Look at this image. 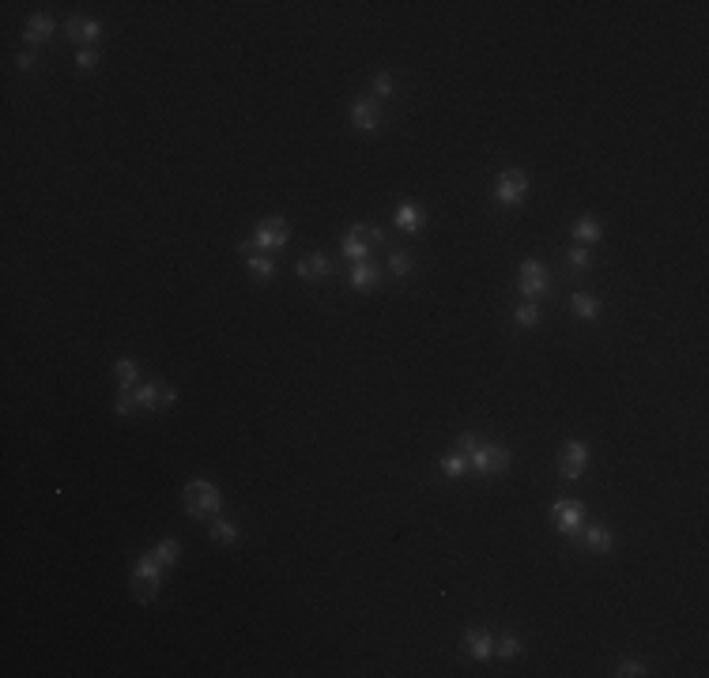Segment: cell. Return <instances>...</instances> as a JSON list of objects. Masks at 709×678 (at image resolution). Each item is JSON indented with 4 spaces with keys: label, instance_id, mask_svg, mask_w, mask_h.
Instances as JSON below:
<instances>
[{
    "label": "cell",
    "instance_id": "cell-1",
    "mask_svg": "<svg viewBox=\"0 0 709 678\" xmlns=\"http://www.w3.org/2000/svg\"><path fill=\"white\" fill-rule=\"evenodd\" d=\"M181 501H185V512H189V517H219V509H223V494L208 479H193V483L181 490Z\"/></svg>",
    "mask_w": 709,
    "mask_h": 678
},
{
    "label": "cell",
    "instance_id": "cell-2",
    "mask_svg": "<svg viewBox=\"0 0 709 678\" xmlns=\"http://www.w3.org/2000/svg\"><path fill=\"white\" fill-rule=\"evenodd\" d=\"M381 242H385V234H381L377 226L358 223L355 230H347V234H344L340 249H344V257H351V260H366V253H370V249H377Z\"/></svg>",
    "mask_w": 709,
    "mask_h": 678
},
{
    "label": "cell",
    "instance_id": "cell-3",
    "mask_svg": "<svg viewBox=\"0 0 709 678\" xmlns=\"http://www.w3.org/2000/svg\"><path fill=\"white\" fill-rule=\"evenodd\" d=\"M468 467H472L475 475H502V471L509 467V448H502V445H483V441H479V448L468 456Z\"/></svg>",
    "mask_w": 709,
    "mask_h": 678
},
{
    "label": "cell",
    "instance_id": "cell-4",
    "mask_svg": "<svg viewBox=\"0 0 709 678\" xmlns=\"http://www.w3.org/2000/svg\"><path fill=\"white\" fill-rule=\"evenodd\" d=\"M287 238H291V226L283 223L279 215H268V218H260V226L253 234V245H257V253H265V249H283Z\"/></svg>",
    "mask_w": 709,
    "mask_h": 678
},
{
    "label": "cell",
    "instance_id": "cell-5",
    "mask_svg": "<svg viewBox=\"0 0 709 678\" xmlns=\"http://www.w3.org/2000/svg\"><path fill=\"white\" fill-rule=\"evenodd\" d=\"M525 192H528V178H525L521 170H506V173L495 181V200L506 204V207L521 204V200H525Z\"/></svg>",
    "mask_w": 709,
    "mask_h": 678
},
{
    "label": "cell",
    "instance_id": "cell-6",
    "mask_svg": "<svg viewBox=\"0 0 709 678\" xmlns=\"http://www.w3.org/2000/svg\"><path fill=\"white\" fill-rule=\"evenodd\" d=\"M551 517H555V528H559L562 535H577L585 528V509H581V501H570V498H562V501H555L551 505Z\"/></svg>",
    "mask_w": 709,
    "mask_h": 678
},
{
    "label": "cell",
    "instance_id": "cell-7",
    "mask_svg": "<svg viewBox=\"0 0 709 678\" xmlns=\"http://www.w3.org/2000/svg\"><path fill=\"white\" fill-rule=\"evenodd\" d=\"M585 464H588V445L585 441H570L562 448V456H559V475L574 483V479L585 475Z\"/></svg>",
    "mask_w": 709,
    "mask_h": 678
},
{
    "label": "cell",
    "instance_id": "cell-8",
    "mask_svg": "<svg viewBox=\"0 0 709 678\" xmlns=\"http://www.w3.org/2000/svg\"><path fill=\"white\" fill-rule=\"evenodd\" d=\"M551 279H547V268L540 264V260H525L521 264V294L525 298H540V294H547Z\"/></svg>",
    "mask_w": 709,
    "mask_h": 678
},
{
    "label": "cell",
    "instance_id": "cell-9",
    "mask_svg": "<svg viewBox=\"0 0 709 678\" xmlns=\"http://www.w3.org/2000/svg\"><path fill=\"white\" fill-rule=\"evenodd\" d=\"M351 125L358 132H377V125H381V102L377 98H355L351 102Z\"/></svg>",
    "mask_w": 709,
    "mask_h": 678
},
{
    "label": "cell",
    "instance_id": "cell-10",
    "mask_svg": "<svg viewBox=\"0 0 709 678\" xmlns=\"http://www.w3.org/2000/svg\"><path fill=\"white\" fill-rule=\"evenodd\" d=\"M64 35H68L72 42H80V46H83V42H95L98 35H102V27H98V23H95V19H83V16H72V19H68V23H64Z\"/></svg>",
    "mask_w": 709,
    "mask_h": 678
},
{
    "label": "cell",
    "instance_id": "cell-11",
    "mask_svg": "<svg viewBox=\"0 0 709 678\" xmlns=\"http://www.w3.org/2000/svg\"><path fill=\"white\" fill-rule=\"evenodd\" d=\"M464 652L472 655V660H487V655L495 652V641H490L487 629H468L464 633Z\"/></svg>",
    "mask_w": 709,
    "mask_h": 678
},
{
    "label": "cell",
    "instance_id": "cell-12",
    "mask_svg": "<svg viewBox=\"0 0 709 678\" xmlns=\"http://www.w3.org/2000/svg\"><path fill=\"white\" fill-rule=\"evenodd\" d=\"M377 279H381V268L374 264V260H355V268H351V287L355 290L377 287Z\"/></svg>",
    "mask_w": 709,
    "mask_h": 678
},
{
    "label": "cell",
    "instance_id": "cell-13",
    "mask_svg": "<svg viewBox=\"0 0 709 678\" xmlns=\"http://www.w3.org/2000/svg\"><path fill=\"white\" fill-rule=\"evenodd\" d=\"M396 226H400V230H408V234H419L423 226H427V215H423L419 204H400L396 207Z\"/></svg>",
    "mask_w": 709,
    "mask_h": 678
},
{
    "label": "cell",
    "instance_id": "cell-14",
    "mask_svg": "<svg viewBox=\"0 0 709 678\" xmlns=\"http://www.w3.org/2000/svg\"><path fill=\"white\" fill-rule=\"evenodd\" d=\"M577 539H581L588 550H596V554H607V550H612V543H615L612 531H607L604 524H596V528H581V531H577Z\"/></svg>",
    "mask_w": 709,
    "mask_h": 678
},
{
    "label": "cell",
    "instance_id": "cell-15",
    "mask_svg": "<svg viewBox=\"0 0 709 678\" xmlns=\"http://www.w3.org/2000/svg\"><path fill=\"white\" fill-rule=\"evenodd\" d=\"M332 271V264H329V257L325 253H313V257H302L298 260V279H325Z\"/></svg>",
    "mask_w": 709,
    "mask_h": 678
},
{
    "label": "cell",
    "instance_id": "cell-16",
    "mask_svg": "<svg viewBox=\"0 0 709 678\" xmlns=\"http://www.w3.org/2000/svg\"><path fill=\"white\" fill-rule=\"evenodd\" d=\"M114 374H117V381H121V392H133V385L140 381V366L133 362V358H117Z\"/></svg>",
    "mask_w": 709,
    "mask_h": 678
},
{
    "label": "cell",
    "instance_id": "cell-17",
    "mask_svg": "<svg viewBox=\"0 0 709 678\" xmlns=\"http://www.w3.org/2000/svg\"><path fill=\"white\" fill-rule=\"evenodd\" d=\"M23 38H27V42H46V38H53V19H49V16H30Z\"/></svg>",
    "mask_w": 709,
    "mask_h": 678
},
{
    "label": "cell",
    "instance_id": "cell-18",
    "mask_svg": "<svg viewBox=\"0 0 709 678\" xmlns=\"http://www.w3.org/2000/svg\"><path fill=\"white\" fill-rule=\"evenodd\" d=\"M159 388H162V381H147V385H136L133 388V400H136V407H159Z\"/></svg>",
    "mask_w": 709,
    "mask_h": 678
},
{
    "label": "cell",
    "instance_id": "cell-19",
    "mask_svg": "<svg viewBox=\"0 0 709 678\" xmlns=\"http://www.w3.org/2000/svg\"><path fill=\"white\" fill-rule=\"evenodd\" d=\"M600 234H604V230H600V223H596V218H577V223H574V238H577V242H581V245H593V242H600Z\"/></svg>",
    "mask_w": 709,
    "mask_h": 678
},
{
    "label": "cell",
    "instance_id": "cell-20",
    "mask_svg": "<svg viewBox=\"0 0 709 678\" xmlns=\"http://www.w3.org/2000/svg\"><path fill=\"white\" fill-rule=\"evenodd\" d=\"M570 305H574V313L581 316V321H596L600 316V302L593 298V294H574Z\"/></svg>",
    "mask_w": 709,
    "mask_h": 678
},
{
    "label": "cell",
    "instance_id": "cell-21",
    "mask_svg": "<svg viewBox=\"0 0 709 678\" xmlns=\"http://www.w3.org/2000/svg\"><path fill=\"white\" fill-rule=\"evenodd\" d=\"M155 592H159V581H155V577H136V573H133V596L140 599V603H151V599H155Z\"/></svg>",
    "mask_w": 709,
    "mask_h": 678
},
{
    "label": "cell",
    "instance_id": "cell-22",
    "mask_svg": "<svg viewBox=\"0 0 709 678\" xmlns=\"http://www.w3.org/2000/svg\"><path fill=\"white\" fill-rule=\"evenodd\" d=\"M181 557V543L178 539H162L159 546H155V562L159 565H174Z\"/></svg>",
    "mask_w": 709,
    "mask_h": 678
},
{
    "label": "cell",
    "instance_id": "cell-23",
    "mask_svg": "<svg viewBox=\"0 0 709 678\" xmlns=\"http://www.w3.org/2000/svg\"><path fill=\"white\" fill-rule=\"evenodd\" d=\"M442 471L449 475V479H461L464 471H472V467H468V456H464V452H449V456L442 460Z\"/></svg>",
    "mask_w": 709,
    "mask_h": 678
},
{
    "label": "cell",
    "instance_id": "cell-24",
    "mask_svg": "<svg viewBox=\"0 0 709 678\" xmlns=\"http://www.w3.org/2000/svg\"><path fill=\"white\" fill-rule=\"evenodd\" d=\"M514 321H517L521 328H536V324H540V309H536V302L517 305V309H514Z\"/></svg>",
    "mask_w": 709,
    "mask_h": 678
},
{
    "label": "cell",
    "instance_id": "cell-25",
    "mask_svg": "<svg viewBox=\"0 0 709 678\" xmlns=\"http://www.w3.org/2000/svg\"><path fill=\"white\" fill-rule=\"evenodd\" d=\"M495 652L502 655V660H514V655H521V641L514 637V633H506V637L495 641Z\"/></svg>",
    "mask_w": 709,
    "mask_h": 678
},
{
    "label": "cell",
    "instance_id": "cell-26",
    "mask_svg": "<svg viewBox=\"0 0 709 678\" xmlns=\"http://www.w3.org/2000/svg\"><path fill=\"white\" fill-rule=\"evenodd\" d=\"M212 539L215 543H234L238 539V528L231 520H212Z\"/></svg>",
    "mask_w": 709,
    "mask_h": 678
},
{
    "label": "cell",
    "instance_id": "cell-27",
    "mask_svg": "<svg viewBox=\"0 0 709 678\" xmlns=\"http://www.w3.org/2000/svg\"><path fill=\"white\" fill-rule=\"evenodd\" d=\"M136 577H155V581H159V577H162V565L155 562V554H144V557H136V569H133Z\"/></svg>",
    "mask_w": 709,
    "mask_h": 678
},
{
    "label": "cell",
    "instance_id": "cell-28",
    "mask_svg": "<svg viewBox=\"0 0 709 678\" xmlns=\"http://www.w3.org/2000/svg\"><path fill=\"white\" fill-rule=\"evenodd\" d=\"M249 271H253V276L265 283V279H272V271H276V268H272V260H268L265 253H253V257H249Z\"/></svg>",
    "mask_w": 709,
    "mask_h": 678
},
{
    "label": "cell",
    "instance_id": "cell-29",
    "mask_svg": "<svg viewBox=\"0 0 709 678\" xmlns=\"http://www.w3.org/2000/svg\"><path fill=\"white\" fill-rule=\"evenodd\" d=\"M389 271H392L396 279H404V276L411 271V257H408V253H392V257H389Z\"/></svg>",
    "mask_w": 709,
    "mask_h": 678
},
{
    "label": "cell",
    "instance_id": "cell-30",
    "mask_svg": "<svg viewBox=\"0 0 709 678\" xmlns=\"http://www.w3.org/2000/svg\"><path fill=\"white\" fill-rule=\"evenodd\" d=\"M95 64H98V53L95 49H80V53H75V68H80V72H91Z\"/></svg>",
    "mask_w": 709,
    "mask_h": 678
},
{
    "label": "cell",
    "instance_id": "cell-31",
    "mask_svg": "<svg viewBox=\"0 0 709 678\" xmlns=\"http://www.w3.org/2000/svg\"><path fill=\"white\" fill-rule=\"evenodd\" d=\"M475 448H479V437H475V433H461V437H456V452L472 456Z\"/></svg>",
    "mask_w": 709,
    "mask_h": 678
},
{
    "label": "cell",
    "instance_id": "cell-32",
    "mask_svg": "<svg viewBox=\"0 0 709 678\" xmlns=\"http://www.w3.org/2000/svg\"><path fill=\"white\" fill-rule=\"evenodd\" d=\"M117 414H133L136 411V400H133V392H117Z\"/></svg>",
    "mask_w": 709,
    "mask_h": 678
},
{
    "label": "cell",
    "instance_id": "cell-33",
    "mask_svg": "<svg viewBox=\"0 0 709 678\" xmlns=\"http://www.w3.org/2000/svg\"><path fill=\"white\" fill-rule=\"evenodd\" d=\"M615 674H623V678H638V674H646V667L641 663H634V660H623L619 663V671Z\"/></svg>",
    "mask_w": 709,
    "mask_h": 678
},
{
    "label": "cell",
    "instance_id": "cell-34",
    "mask_svg": "<svg viewBox=\"0 0 709 678\" xmlns=\"http://www.w3.org/2000/svg\"><path fill=\"white\" fill-rule=\"evenodd\" d=\"M570 268H577V271H585V268H588V249H581V245L570 249Z\"/></svg>",
    "mask_w": 709,
    "mask_h": 678
},
{
    "label": "cell",
    "instance_id": "cell-35",
    "mask_svg": "<svg viewBox=\"0 0 709 678\" xmlns=\"http://www.w3.org/2000/svg\"><path fill=\"white\" fill-rule=\"evenodd\" d=\"M374 94H381V98H389V94H392V80H389L385 72H381L377 80H374Z\"/></svg>",
    "mask_w": 709,
    "mask_h": 678
},
{
    "label": "cell",
    "instance_id": "cell-36",
    "mask_svg": "<svg viewBox=\"0 0 709 678\" xmlns=\"http://www.w3.org/2000/svg\"><path fill=\"white\" fill-rule=\"evenodd\" d=\"M174 403H178V392L162 385V388H159V407H174Z\"/></svg>",
    "mask_w": 709,
    "mask_h": 678
},
{
    "label": "cell",
    "instance_id": "cell-37",
    "mask_svg": "<svg viewBox=\"0 0 709 678\" xmlns=\"http://www.w3.org/2000/svg\"><path fill=\"white\" fill-rule=\"evenodd\" d=\"M35 64H38V57H35V53H19V68H23V72H30Z\"/></svg>",
    "mask_w": 709,
    "mask_h": 678
}]
</instances>
